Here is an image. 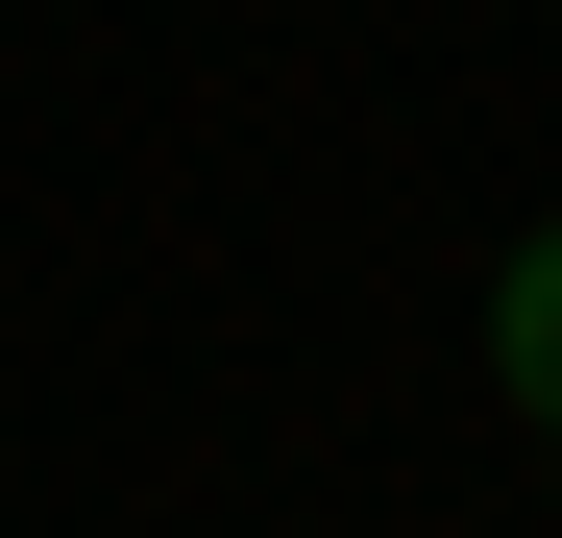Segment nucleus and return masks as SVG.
<instances>
[{
	"instance_id": "1",
	"label": "nucleus",
	"mask_w": 562,
	"mask_h": 538,
	"mask_svg": "<svg viewBox=\"0 0 562 538\" xmlns=\"http://www.w3.org/2000/svg\"><path fill=\"white\" fill-rule=\"evenodd\" d=\"M490 392H514V416L562 440V221H538V245L490 269Z\"/></svg>"
}]
</instances>
